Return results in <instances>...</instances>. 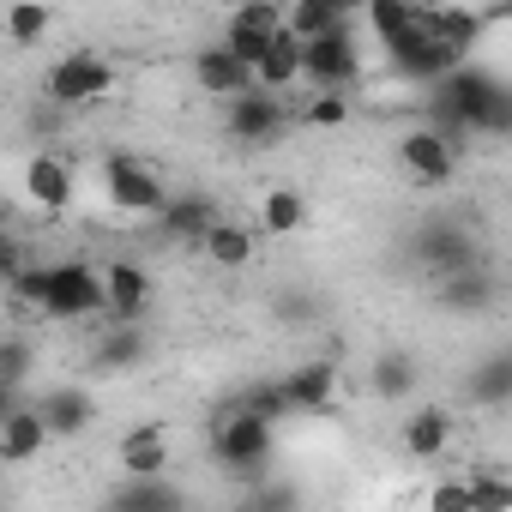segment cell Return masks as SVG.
Masks as SVG:
<instances>
[{"label":"cell","mask_w":512,"mask_h":512,"mask_svg":"<svg viewBox=\"0 0 512 512\" xmlns=\"http://www.w3.org/2000/svg\"><path fill=\"white\" fill-rule=\"evenodd\" d=\"M434 127L458 145V127L464 133H488V139H506L512 133V91L488 73V67H452L446 79H434Z\"/></svg>","instance_id":"cell-1"},{"label":"cell","mask_w":512,"mask_h":512,"mask_svg":"<svg viewBox=\"0 0 512 512\" xmlns=\"http://www.w3.org/2000/svg\"><path fill=\"white\" fill-rule=\"evenodd\" d=\"M272 446H278V422L272 416L247 410V404H235L229 416H217V434H211L217 464H229V470H260L272 458Z\"/></svg>","instance_id":"cell-2"},{"label":"cell","mask_w":512,"mask_h":512,"mask_svg":"<svg viewBox=\"0 0 512 512\" xmlns=\"http://www.w3.org/2000/svg\"><path fill=\"white\" fill-rule=\"evenodd\" d=\"M115 61H103V55H91V49H73V55H61L49 73H43V91H49V103H61V109H79V103H97V97H109L115 91Z\"/></svg>","instance_id":"cell-3"},{"label":"cell","mask_w":512,"mask_h":512,"mask_svg":"<svg viewBox=\"0 0 512 512\" xmlns=\"http://www.w3.org/2000/svg\"><path fill=\"white\" fill-rule=\"evenodd\" d=\"M284 127H290V115H284L278 91H266V85H247V91L223 97V133L235 145H272Z\"/></svg>","instance_id":"cell-4"},{"label":"cell","mask_w":512,"mask_h":512,"mask_svg":"<svg viewBox=\"0 0 512 512\" xmlns=\"http://www.w3.org/2000/svg\"><path fill=\"white\" fill-rule=\"evenodd\" d=\"M43 314L49 320H91V314H103V272L97 266H79V260L49 266Z\"/></svg>","instance_id":"cell-5"},{"label":"cell","mask_w":512,"mask_h":512,"mask_svg":"<svg viewBox=\"0 0 512 512\" xmlns=\"http://www.w3.org/2000/svg\"><path fill=\"white\" fill-rule=\"evenodd\" d=\"M386 49V61L404 73V79H422V85H434V79H446L464 55L452 49V43H440V37H428L422 25H410V31H398V37H386L380 43Z\"/></svg>","instance_id":"cell-6"},{"label":"cell","mask_w":512,"mask_h":512,"mask_svg":"<svg viewBox=\"0 0 512 512\" xmlns=\"http://www.w3.org/2000/svg\"><path fill=\"white\" fill-rule=\"evenodd\" d=\"M356 73H362L356 31H326V37H308V43H302V79H308V85L344 91V85H356Z\"/></svg>","instance_id":"cell-7"},{"label":"cell","mask_w":512,"mask_h":512,"mask_svg":"<svg viewBox=\"0 0 512 512\" xmlns=\"http://www.w3.org/2000/svg\"><path fill=\"white\" fill-rule=\"evenodd\" d=\"M103 187H109V199H115L121 211H133V217H157L163 199H169L163 175H157L151 163H139V157H109V163H103Z\"/></svg>","instance_id":"cell-8"},{"label":"cell","mask_w":512,"mask_h":512,"mask_svg":"<svg viewBox=\"0 0 512 512\" xmlns=\"http://www.w3.org/2000/svg\"><path fill=\"white\" fill-rule=\"evenodd\" d=\"M278 31H284V7H278V0H241V7L229 13V25H223V49L253 67L272 49Z\"/></svg>","instance_id":"cell-9"},{"label":"cell","mask_w":512,"mask_h":512,"mask_svg":"<svg viewBox=\"0 0 512 512\" xmlns=\"http://www.w3.org/2000/svg\"><path fill=\"white\" fill-rule=\"evenodd\" d=\"M398 163H404V175H410L416 187H446L452 169H458V145H452L440 127H410V133L398 139Z\"/></svg>","instance_id":"cell-10"},{"label":"cell","mask_w":512,"mask_h":512,"mask_svg":"<svg viewBox=\"0 0 512 512\" xmlns=\"http://www.w3.org/2000/svg\"><path fill=\"white\" fill-rule=\"evenodd\" d=\"M416 260L428 266V278H446V272L482 266V260H476V241H470L458 223H428V229H416Z\"/></svg>","instance_id":"cell-11"},{"label":"cell","mask_w":512,"mask_h":512,"mask_svg":"<svg viewBox=\"0 0 512 512\" xmlns=\"http://www.w3.org/2000/svg\"><path fill=\"white\" fill-rule=\"evenodd\" d=\"M145 308H151V278H145V266H127V260L103 266V314L139 326Z\"/></svg>","instance_id":"cell-12"},{"label":"cell","mask_w":512,"mask_h":512,"mask_svg":"<svg viewBox=\"0 0 512 512\" xmlns=\"http://www.w3.org/2000/svg\"><path fill=\"white\" fill-rule=\"evenodd\" d=\"M284 398H290V416H320L332 410L338 398V362H302L284 374Z\"/></svg>","instance_id":"cell-13"},{"label":"cell","mask_w":512,"mask_h":512,"mask_svg":"<svg viewBox=\"0 0 512 512\" xmlns=\"http://www.w3.org/2000/svg\"><path fill=\"white\" fill-rule=\"evenodd\" d=\"M31 404H37L49 440H79V434L91 428V416H97L91 392H79V386H55V392H43V398H31Z\"/></svg>","instance_id":"cell-14"},{"label":"cell","mask_w":512,"mask_h":512,"mask_svg":"<svg viewBox=\"0 0 512 512\" xmlns=\"http://www.w3.org/2000/svg\"><path fill=\"white\" fill-rule=\"evenodd\" d=\"M356 13H362V0H296V7H284V31L308 43L326 31H356Z\"/></svg>","instance_id":"cell-15"},{"label":"cell","mask_w":512,"mask_h":512,"mask_svg":"<svg viewBox=\"0 0 512 512\" xmlns=\"http://www.w3.org/2000/svg\"><path fill=\"white\" fill-rule=\"evenodd\" d=\"M43 446H49V428H43V416H37L31 398L0 416V464H31Z\"/></svg>","instance_id":"cell-16"},{"label":"cell","mask_w":512,"mask_h":512,"mask_svg":"<svg viewBox=\"0 0 512 512\" xmlns=\"http://www.w3.org/2000/svg\"><path fill=\"white\" fill-rule=\"evenodd\" d=\"M193 85H199L205 97H235V91H247V85H253V67H247V61H235L223 43H211V49H199V55H193Z\"/></svg>","instance_id":"cell-17"},{"label":"cell","mask_w":512,"mask_h":512,"mask_svg":"<svg viewBox=\"0 0 512 512\" xmlns=\"http://www.w3.org/2000/svg\"><path fill=\"white\" fill-rule=\"evenodd\" d=\"M73 193H79V181H73V169H67L61 157L43 151V157L25 163V199H31V205H43V211H67Z\"/></svg>","instance_id":"cell-18"},{"label":"cell","mask_w":512,"mask_h":512,"mask_svg":"<svg viewBox=\"0 0 512 512\" xmlns=\"http://www.w3.org/2000/svg\"><path fill=\"white\" fill-rule=\"evenodd\" d=\"M115 452H121L127 476H157V470H169V428L163 422H139V428L121 434Z\"/></svg>","instance_id":"cell-19"},{"label":"cell","mask_w":512,"mask_h":512,"mask_svg":"<svg viewBox=\"0 0 512 512\" xmlns=\"http://www.w3.org/2000/svg\"><path fill=\"white\" fill-rule=\"evenodd\" d=\"M157 217H163V229H169L175 241H199L223 211H217V199H211V193H175V199H163V211H157Z\"/></svg>","instance_id":"cell-20"},{"label":"cell","mask_w":512,"mask_h":512,"mask_svg":"<svg viewBox=\"0 0 512 512\" xmlns=\"http://www.w3.org/2000/svg\"><path fill=\"white\" fill-rule=\"evenodd\" d=\"M199 247L211 253V266H223V272H247V260H253V229L217 217V223L199 235Z\"/></svg>","instance_id":"cell-21"},{"label":"cell","mask_w":512,"mask_h":512,"mask_svg":"<svg viewBox=\"0 0 512 512\" xmlns=\"http://www.w3.org/2000/svg\"><path fill=\"white\" fill-rule=\"evenodd\" d=\"M302 79V37H290V31H278L272 37V49L253 61V85H266V91H284V85H296Z\"/></svg>","instance_id":"cell-22"},{"label":"cell","mask_w":512,"mask_h":512,"mask_svg":"<svg viewBox=\"0 0 512 512\" xmlns=\"http://www.w3.org/2000/svg\"><path fill=\"white\" fill-rule=\"evenodd\" d=\"M440 302L446 308H464V314H482L494 302V278L482 266H464V272H446L440 278Z\"/></svg>","instance_id":"cell-23"},{"label":"cell","mask_w":512,"mask_h":512,"mask_svg":"<svg viewBox=\"0 0 512 512\" xmlns=\"http://www.w3.org/2000/svg\"><path fill=\"white\" fill-rule=\"evenodd\" d=\"M404 446H410V458H440L446 446H452V416L446 410H416L410 422H404Z\"/></svg>","instance_id":"cell-24"},{"label":"cell","mask_w":512,"mask_h":512,"mask_svg":"<svg viewBox=\"0 0 512 512\" xmlns=\"http://www.w3.org/2000/svg\"><path fill=\"white\" fill-rule=\"evenodd\" d=\"M260 229H266V235H296V229H308V199H302L296 187H272V193L260 199Z\"/></svg>","instance_id":"cell-25"},{"label":"cell","mask_w":512,"mask_h":512,"mask_svg":"<svg viewBox=\"0 0 512 512\" xmlns=\"http://www.w3.org/2000/svg\"><path fill=\"white\" fill-rule=\"evenodd\" d=\"M368 380H374V392H380V398H392V404H398V398H410V392H416L422 368H416V356H410V350H386V356L368 368Z\"/></svg>","instance_id":"cell-26"},{"label":"cell","mask_w":512,"mask_h":512,"mask_svg":"<svg viewBox=\"0 0 512 512\" xmlns=\"http://www.w3.org/2000/svg\"><path fill=\"white\" fill-rule=\"evenodd\" d=\"M470 398H476V404H494V410L512 404V356H506V350L488 356V362L470 374Z\"/></svg>","instance_id":"cell-27"},{"label":"cell","mask_w":512,"mask_h":512,"mask_svg":"<svg viewBox=\"0 0 512 512\" xmlns=\"http://www.w3.org/2000/svg\"><path fill=\"white\" fill-rule=\"evenodd\" d=\"M49 25H55V13L43 7V0H13V7H7V37H13L19 49L43 43V37H49Z\"/></svg>","instance_id":"cell-28"},{"label":"cell","mask_w":512,"mask_h":512,"mask_svg":"<svg viewBox=\"0 0 512 512\" xmlns=\"http://www.w3.org/2000/svg\"><path fill=\"white\" fill-rule=\"evenodd\" d=\"M115 506H127V512H145V506H181V488L163 482V470H157V476H133V482L115 494Z\"/></svg>","instance_id":"cell-29"},{"label":"cell","mask_w":512,"mask_h":512,"mask_svg":"<svg viewBox=\"0 0 512 512\" xmlns=\"http://www.w3.org/2000/svg\"><path fill=\"white\" fill-rule=\"evenodd\" d=\"M362 19H368V31L386 43V37H398V31L416 25V0H362Z\"/></svg>","instance_id":"cell-30"},{"label":"cell","mask_w":512,"mask_h":512,"mask_svg":"<svg viewBox=\"0 0 512 512\" xmlns=\"http://www.w3.org/2000/svg\"><path fill=\"white\" fill-rule=\"evenodd\" d=\"M145 356V338L133 332V320H115V338L97 350V368H133Z\"/></svg>","instance_id":"cell-31"},{"label":"cell","mask_w":512,"mask_h":512,"mask_svg":"<svg viewBox=\"0 0 512 512\" xmlns=\"http://www.w3.org/2000/svg\"><path fill=\"white\" fill-rule=\"evenodd\" d=\"M37 368V350H31V338H0V380H19L25 386V374Z\"/></svg>","instance_id":"cell-32"},{"label":"cell","mask_w":512,"mask_h":512,"mask_svg":"<svg viewBox=\"0 0 512 512\" xmlns=\"http://www.w3.org/2000/svg\"><path fill=\"white\" fill-rule=\"evenodd\" d=\"M247 410H260V416H272V422H284L290 416V398H284V380H266V386H253L247 398H241Z\"/></svg>","instance_id":"cell-33"},{"label":"cell","mask_w":512,"mask_h":512,"mask_svg":"<svg viewBox=\"0 0 512 512\" xmlns=\"http://www.w3.org/2000/svg\"><path fill=\"white\" fill-rule=\"evenodd\" d=\"M350 121V103L338 97V91H320L314 103H308V127H344Z\"/></svg>","instance_id":"cell-34"},{"label":"cell","mask_w":512,"mask_h":512,"mask_svg":"<svg viewBox=\"0 0 512 512\" xmlns=\"http://www.w3.org/2000/svg\"><path fill=\"white\" fill-rule=\"evenodd\" d=\"M464 494H470V512H482V506H512V482H494V476L464 482Z\"/></svg>","instance_id":"cell-35"},{"label":"cell","mask_w":512,"mask_h":512,"mask_svg":"<svg viewBox=\"0 0 512 512\" xmlns=\"http://www.w3.org/2000/svg\"><path fill=\"white\" fill-rule=\"evenodd\" d=\"M428 506H434V512H470V494H464V482H440V488L428 494Z\"/></svg>","instance_id":"cell-36"},{"label":"cell","mask_w":512,"mask_h":512,"mask_svg":"<svg viewBox=\"0 0 512 512\" xmlns=\"http://www.w3.org/2000/svg\"><path fill=\"white\" fill-rule=\"evenodd\" d=\"M25 266V253H19V241H7V235H0V278H13Z\"/></svg>","instance_id":"cell-37"},{"label":"cell","mask_w":512,"mask_h":512,"mask_svg":"<svg viewBox=\"0 0 512 512\" xmlns=\"http://www.w3.org/2000/svg\"><path fill=\"white\" fill-rule=\"evenodd\" d=\"M19 404H25V386H19V380H0V416L19 410Z\"/></svg>","instance_id":"cell-38"}]
</instances>
